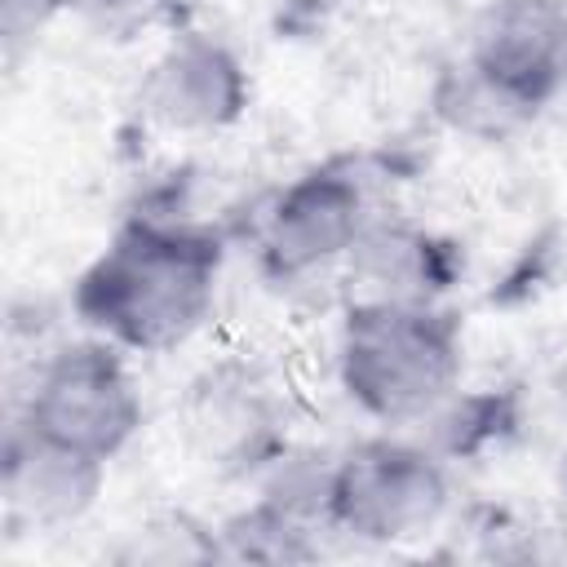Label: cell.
<instances>
[{"label": "cell", "mask_w": 567, "mask_h": 567, "mask_svg": "<svg viewBox=\"0 0 567 567\" xmlns=\"http://www.w3.org/2000/svg\"><path fill=\"white\" fill-rule=\"evenodd\" d=\"M221 239L190 221L133 217L80 270L71 306L84 328L133 354L186 346L213 315Z\"/></svg>", "instance_id": "obj_1"}, {"label": "cell", "mask_w": 567, "mask_h": 567, "mask_svg": "<svg viewBox=\"0 0 567 567\" xmlns=\"http://www.w3.org/2000/svg\"><path fill=\"white\" fill-rule=\"evenodd\" d=\"M461 354V319L434 301H350L337 337V381L372 421L408 425L456 394Z\"/></svg>", "instance_id": "obj_2"}, {"label": "cell", "mask_w": 567, "mask_h": 567, "mask_svg": "<svg viewBox=\"0 0 567 567\" xmlns=\"http://www.w3.org/2000/svg\"><path fill=\"white\" fill-rule=\"evenodd\" d=\"M452 483L443 461L403 439H372L332 461L328 523L372 545H403L443 523Z\"/></svg>", "instance_id": "obj_3"}, {"label": "cell", "mask_w": 567, "mask_h": 567, "mask_svg": "<svg viewBox=\"0 0 567 567\" xmlns=\"http://www.w3.org/2000/svg\"><path fill=\"white\" fill-rule=\"evenodd\" d=\"M22 421L97 461L120 456L142 425V390L111 341L62 346L31 381Z\"/></svg>", "instance_id": "obj_4"}, {"label": "cell", "mask_w": 567, "mask_h": 567, "mask_svg": "<svg viewBox=\"0 0 567 567\" xmlns=\"http://www.w3.org/2000/svg\"><path fill=\"white\" fill-rule=\"evenodd\" d=\"M368 230L363 182L346 164H319L292 177L261 217V266L270 279H306L346 261Z\"/></svg>", "instance_id": "obj_5"}, {"label": "cell", "mask_w": 567, "mask_h": 567, "mask_svg": "<svg viewBox=\"0 0 567 567\" xmlns=\"http://www.w3.org/2000/svg\"><path fill=\"white\" fill-rule=\"evenodd\" d=\"M252 84L239 53L204 31L168 40L137 84V111L164 133H217L248 111Z\"/></svg>", "instance_id": "obj_6"}, {"label": "cell", "mask_w": 567, "mask_h": 567, "mask_svg": "<svg viewBox=\"0 0 567 567\" xmlns=\"http://www.w3.org/2000/svg\"><path fill=\"white\" fill-rule=\"evenodd\" d=\"M182 430L190 452L226 474H252L284 456V430L270 394L239 368H208L182 399Z\"/></svg>", "instance_id": "obj_7"}, {"label": "cell", "mask_w": 567, "mask_h": 567, "mask_svg": "<svg viewBox=\"0 0 567 567\" xmlns=\"http://www.w3.org/2000/svg\"><path fill=\"white\" fill-rule=\"evenodd\" d=\"M465 58L540 111L567 84V9L558 0H487L470 22Z\"/></svg>", "instance_id": "obj_8"}, {"label": "cell", "mask_w": 567, "mask_h": 567, "mask_svg": "<svg viewBox=\"0 0 567 567\" xmlns=\"http://www.w3.org/2000/svg\"><path fill=\"white\" fill-rule=\"evenodd\" d=\"M106 483V461L75 452L27 421H13L4 439L0 496L9 523L22 527H66L84 518Z\"/></svg>", "instance_id": "obj_9"}, {"label": "cell", "mask_w": 567, "mask_h": 567, "mask_svg": "<svg viewBox=\"0 0 567 567\" xmlns=\"http://www.w3.org/2000/svg\"><path fill=\"white\" fill-rule=\"evenodd\" d=\"M354 301H434L452 275L456 252L430 230L403 221H368L359 244L346 257Z\"/></svg>", "instance_id": "obj_10"}, {"label": "cell", "mask_w": 567, "mask_h": 567, "mask_svg": "<svg viewBox=\"0 0 567 567\" xmlns=\"http://www.w3.org/2000/svg\"><path fill=\"white\" fill-rule=\"evenodd\" d=\"M434 115L474 142H505L514 133H523L540 111L532 102H523L514 89H505L501 80H492L487 71H478L465 53L456 62L443 66V75L434 80Z\"/></svg>", "instance_id": "obj_11"}, {"label": "cell", "mask_w": 567, "mask_h": 567, "mask_svg": "<svg viewBox=\"0 0 567 567\" xmlns=\"http://www.w3.org/2000/svg\"><path fill=\"white\" fill-rule=\"evenodd\" d=\"M354 0H270L275 9V31L279 35H315L332 18H341Z\"/></svg>", "instance_id": "obj_12"}, {"label": "cell", "mask_w": 567, "mask_h": 567, "mask_svg": "<svg viewBox=\"0 0 567 567\" xmlns=\"http://www.w3.org/2000/svg\"><path fill=\"white\" fill-rule=\"evenodd\" d=\"M62 4H80V0H4V31H9V40H18L22 27H40Z\"/></svg>", "instance_id": "obj_13"}]
</instances>
